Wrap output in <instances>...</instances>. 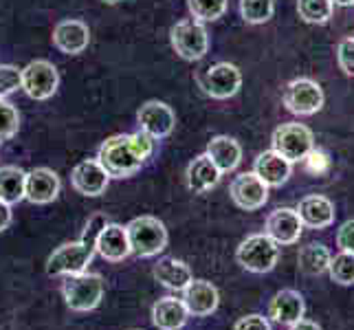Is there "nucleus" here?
<instances>
[{"mask_svg":"<svg viewBox=\"0 0 354 330\" xmlns=\"http://www.w3.org/2000/svg\"><path fill=\"white\" fill-rule=\"evenodd\" d=\"M137 119H139V126L145 134H150L152 139H163L167 137L169 132L174 130L176 126V115L174 110L169 108L165 102H145L139 113H137Z\"/></svg>","mask_w":354,"mask_h":330,"instance_id":"ddd939ff","label":"nucleus"},{"mask_svg":"<svg viewBox=\"0 0 354 330\" xmlns=\"http://www.w3.org/2000/svg\"><path fill=\"white\" fill-rule=\"evenodd\" d=\"M57 84L59 73L48 59H35V62H29L22 68V91L35 102H44L48 97H53Z\"/></svg>","mask_w":354,"mask_h":330,"instance_id":"6e6552de","label":"nucleus"},{"mask_svg":"<svg viewBox=\"0 0 354 330\" xmlns=\"http://www.w3.org/2000/svg\"><path fill=\"white\" fill-rule=\"evenodd\" d=\"M301 220L295 210L279 207L266 218V236L277 244H295L301 236Z\"/></svg>","mask_w":354,"mask_h":330,"instance_id":"f3484780","label":"nucleus"},{"mask_svg":"<svg viewBox=\"0 0 354 330\" xmlns=\"http://www.w3.org/2000/svg\"><path fill=\"white\" fill-rule=\"evenodd\" d=\"M297 216L301 220L304 227L308 229H326L335 223V205L330 199L326 196H319V194H315V196H306L299 207H297Z\"/></svg>","mask_w":354,"mask_h":330,"instance_id":"6ab92c4d","label":"nucleus"},{"mask_svg":"<svg viewBox=\"0 0 354 330\" xmlns=\"http://www.w3.org/2000/svg\"><path fill=\"white\" fill-rule=\"evenodd\" d=\"M273 150L286 161H304L313 150V132L304 124H282L273 132Z\"/></svg>","mask_w":354,"mask_h":330,"instance_id":"0eeeda50","label":"nucleus"},{"mask_svg":"<svg viewBox=\"0 0 354 330\" xmlns=\"http://www.w3.org/2000/svg\"><path fill=\"white\" fill-rule=\"evenodd\" d=\"M221 169L216 167V163L212 161L207 154L196 156L194 161L187 165V172H185V181H187V187L194 194H205L218 185L221 181Z\"/></svg>","mask_w":354,"mask_h":330,"instance_id":"4be33fe9","label":"nucleus"},{"mask_svg":"<svg viewBox=\"0 0 354 330\" xmlns=\"http://www.w3.org/2000/svg\"><path fill=\"white\" fill-rule=\"evenodd\" d=\"M95 251L102 255L108 262H121L130 255V242H128V234L126 227H121L117 223H108L102 234L97 236L95 242Z\"/></svg>","mask_w":354,"mask_h":330,"instance_id":"a211bd4d","label":"nucleus"},{"mask_svg":"<svg viewBox=\"0 0 354 330\" xmlns=\"http://www.w3.org/2000/svg\"><path fill=\"white\" fill-rule=\"evenodd\" d=\"M337 59H339L341 71H344L346 75H354V38H346L339 42Z\"/></svg>","mask_w":354,"mask_h":330,"instance_id":"72a5a7b5","label":"nucleus"},{"mask_svg":"<svg viewBox=\"0 0 354 330\" xmlns=\"http://www.w3.org/2000/svg\"><path fill=\"white\" fill-rule=\"evenodd\" d=\"M91 42V29L86 22L77 18H68L55 24L53 29V44L66 55H77L86 51Z\"/></svg>","mask_w":354,"mask_h":330,"instance_id":"2eb2a0df","label":"nucleus"},{"mask_svg":"<svg viewBox=\"0 0 354 330\" xmlns=\"http://www.w3.org/2000/svg\"><path fill=\"white\" fill-rule=\"evenodd\" d=\"M11 223V205L0 201V231H5Z\"/></svg>","mask_w":354,"mask_h":330,"instance_id":"58836bf2","label":"nucleus"},{"mask_svg":"<svg viewBox=\"0 0 354 330\" xmlns=\"http://www.w3.org/2000/svg\"><path fill=\"white\" fill-rule=\"evenodd\" d=\"M236 260L251 273H268L273 271L279 260V244L266 234H253L240 242Z\"/></svg>","mask_w":354,"mask_h":330,"instance_id":"20e7f679","label":"nucleus"},{"mask_svg":"<svg viewBox=\"0 0 354 330\" xmlns=\"http://www.w3.org/2000/svg\"><path fill=\"white\" fill-rule=\"evenodd\" d=\"M95 255V247L86 242H66L62 247H57L46 260V273L48 275H77L86 271V266L91 264Z\"/></svg>","mask_w":354,"mask_h":330,"instance_id":"423d86ee","label":"nucleus"},{"mask_svg":"<svg viewBox=\"0 0 354 330\" xmlns=\"http://www.w3.org/2000/svg\"><path fill=\"white\" fill-rule=\"evenodd\" d=\"M297 11L304 22L324 24L333 18V0H297Z\"/></svg>","mask_w":354,"mask_h":330,"instance_id":"cd10ccee","label":"nucleus"},{"mask_svg":"<svg viewBox=\"0 0 354 330\" xmlns=\"http://www.w3.org/2000/svg\"><path fill=\"white\" fill-rule=\"evenodd\" d=\"M242 86V73L236 64L221 62L205 71L203 75V89L214 100H229L234 97Z\"/></svg>","mask_w":354,"mask_h":330,"instance_id":"9d476101","label":"nucleus"},{"mask_svg":"<svg viewBox=\"0 0 354 330\" xmlns=\"http://www.w3.org/2000/svg\"><path fill=\"white\" fill-rule=\"evenodd\" d=\"M102 3H106V5H117V3H121V0H102Z\"/></svg>","mask_w":354,"mask_h":330,"instance_id":"79ce46f5","label":"nucleus"},{"mask_svg":"<svg viewBox=\"0 0 354 330\" xmlns=\"http://www.w3.org/2000/svg\"><path fill=\"white\" fill-rule=\"evenodd\" d=\"M218 288L207 282V279H192L183 291V304L189 315L194 317H207L218 309Z\"/></svg>","mask_w":354,"mask_h":330,"instance_id":"dca6fc26","label":"nucleus"},{"mask_svg":"<svg viewBox=\"0 0 354 330\" xmlns=\"http://www.w3.org/2000/svg\"><path fill=\"white\" fill-rule=\"evenodd\" d=\"M152 275H154L156 282H161L169 291H185V286L194 279L189 266L183 262V260H176V258H163V260H158L154 264Z\"/></svg>","mask_w":354,"mask_h":330,"instance_id":"b1692460","label":"nucleus"},{"mask_svg":"<svg viewBox=\"0 0 354 330\" xmlns=\"http://www.w3.org/2000/svg\"><path fill=\"white\" fill-rule=\"evenodd\" d=\"M126 234L130 242V253L139 258H152L167 247V229L154 216L132 218L126 225Z\"/></svg>","mask_w":354,"mask_h":330,"instance_id":"f03ea898","label":"nucleus"},{"mask_svg":"<svg viewBox=\"0 0 354 330\" xmlns=\"http://www.w3.org/2000/svg\"><path fill=\"white\" fill-rule=\"evenodd\" d=\"M273 0H240V14L249 24H264L273 18Z\"/></svg>","mask_w":354,"mask_h":330,"instance_id":"c756f323","label":"nucleus"},{"mask_svg":"<svg viewBox=\"0 0 354 330\" xmlns=\"http://www.w3.org/2000/svg\"><path fill=\"white\" fill-rule=\"evenodd\" d=\"M62 181L48 167H35L27 172V181H24V199L33 205H46L57 199Z\"/></svg>","mask_w":354,"mask_h":330,"instance_id":"4468645a","label":"nucleus"},{"mask_svg":"<svg viewBox=\"0 0 354 330\" xmlns=\"http://www.w3.org/2000/svg\"><path fill=\"white\" fill-rule=\"evenodd\" d=\"M187 309L183 300L161 297L152 306V324L158 330H180L187 322Z\"/></svg>","mask_w":354,"mask_h":330,"instance_id":"5701e85b","label":"nucleus"},{"mask_svg":"<svg viewBox=\"0 0 354 330\" xmlns=\"http://www.w3.org/2000/svg\"><path fill=\"white\" fill-rule=\"evenodd\" d=\"M62 295L71 311L77 313H88L100 306L104 297V279L97 273H77V275H66L62 284Z\"/></svg>","mask_w":354,"mask_h":330,"instance_id":"7ed1b4c3","label":"nucleus"},{"mask_svg":"<svg viewBox=\"0 0 354 330\" xmlns=\"http://www.w3.org/2000/svg\"><path fill=\"white\" fill-rule=\"evenodd\" d=\"M22 89V71L14 64H0V97Z\"/></svg>","mask_w":354,"mask_h":330,"instance_id":"473e14b6","label":"nucleus"},{"mask_svg":"<svg viewBox=\"0 0 354 330\" xmlns=\"http://www.w3.org/2000/svg\"><path fill=\"white\" fill-rule=\"evenodd\" d=\"M20 128V115L14 104H9L5 97H0V143L9 141Z\"/></svg>","mask_w":354,"mask_h":330,"instance_id":"2f4dec72","label":"nucleus"},{"mask_svg":"<svg viewBox=\"0 0 354 330\" xmlns=\"http://www.w3.org/2000/svg\"><path fill=\"white\" fill-rule=\"evenodd\" d=\"M292 163L286 161L282 154H277L275 150H266L262 152L258 158H255L253 172L260 176V181H264V185L268 187H279L284 185L290 176V167Z\"/></svg>","mask_w":354,"mask_h":330,"instance_id":"aec40b11","label":"nucleus"},{"mask_svg":"<svg viewBox=\"0 0 354 330\" xmlns=\"http://www.w3.org/2000/svg\"><path fill=\"white\" fill-rule=\"evenodd\" d=\"M284 106L292 115H315L324 106V91L313 80H292L284 89Z\"/></svg>","mask_w":354,"mask_h":330,"instance_id":"1a4fd4ad","label":"nucleus"},{"mask_svg":"<svg viewBox=\"0 0 354 330\" xmlns=\"http://www.w3.org/2000/svg\"><path fill=\"white\" fill-rule=\"evenodd\" d=\"M108 181L111 176L97 158H84L71 172V185L82 196H102L108 190Z\"/></svg>","mask_w":354,"mask_h":330,"instance_id":"f8f14e48","label":"nucleus"},{"mask_svg":"<svg viewBox=\"0 0 354 330\" xmlns=\"http://www.w3.org/2000/svg\"><path fill=\"white\" fill-rule=\"evenodd\" d=\"M337 247L341 251L354 253V218L346 220V223L339 227V231H337Z\"/></svg>","mask_w":354,"mask_h":330,"instance_id":"c9c22d12","label":"nucleus"},{"mask_svg":"<svg viewBox=\"0 0 354 330\" xmlns=\"http://www.w3.org/2000/svg\"><path fill=\"white\" fill-rule=\"evenodd\" d=\"M132 330H139V328H132Z\"/></svg>","mask_w":354,"mask_h":330,"instance_id":"37998d69","label":"nucleus"},{"mask_svg":"<svg viewBox=\"0 0 354 330\" xmlns=\"http://www.w3.org/2000/svg\"><path fill=\"white\" fill-rule=\"evenodd\" d=\"M169 40H172L174 51L187 62L203 59L209 51V35H207V29L198 20L176 22L172 31H169Z\"/></svg>","mask_w":354,"mask_h":330,"instance_id":"39448f33","label":"nucleus"},{"mask_svg":"<svg viewBox=\"0 0 354 330\" xmlns=\"http://www.w3.org/2000/svg\"><path fill=\"white\" fill-rule=\"evenodd\" d=\"M24 181H27V172L18 165L0 167V201L7 205L20 203L24 199Z\"/></svg>","mask_w":354,"mask_h":330,"instance_id":"a878e982","label":"nucleus"},{"mask_svg":"<svg viewBox=\"0 0 354 330\" xmlns=\"http://www.w3.org/2000/svg\"><path fill=\"white\" fill-rule=\"evenodd\" d=\"M330 251H328L326 244L322 242H310L306 247L299 249V255H297V262H299V268L306 275H322L328 271V264H330Z\"/></svg>","mask_w":354,"mask_h":330,"instance_id":"bb28decb","label":"nucleus"},{"mask_svg":"<svg viewBox=\"0 0 354 330\" xmlns=\"http://www.w3.org/2000/svg\"><path fill=\"white\" fill-rule=\"evenodd\" d=\"M205 154L212 158L221 172H234L242 158V148L236 139L221 134V137H214L209 143H207Z\"/></svg>","mask_w":354,"mask_h":330,"instance_id":"393cba45","label":"nucleus"},{"mask_svg":"<svg viewBox=\"0 0 354 330\" xmlns=\"http://www.w3.org/2000/svg\"><path fill=\"white\" fill-rule=\"evenodd\" d=\"M229 194H231V201H234L240 210L255 212V210H260V207H264V203L268 201V185H264V181H260V176L255 172H244L234 178Z\"/></svg>","mask_w":354,"mask_h":330,"instance_id":"9b49d317","label":"nucleus"},{"mask_svg":"<svg viewBox=\"0 0 354 330\" xmlns=\"http://www.w3.org/2000/svg\"><path fill=\"white\" fill-rule=\"evenodd\" d=\"M304 161H308V167L313 169V172H324V169L328 167V163H330V161H328V156L322 150H310Z\"/></svg>","mask_w":354,"mask_h":330,"instance_id":"4c0bfd02","label":"nucleus"},{"mask_svg":"<svg viewBox=\"0 0 354 330\" xmlns=\"http://www.w3.org/2000/svg\"><path fill=\"white\" fill-rule=\"evenodd\" d=\"M288 330H322L319 326H317L315 322H310V320H301L299 322H295V324H290V328Z\"/></svg>","mask_w":354,"mask_h":330,"instance_id":"ea45409f","label":"nucleus"},{"mask_svg":"<svg viewBox=\"0 0 354 330\" xmlns=\"http://www.w3.org/2000/svg\"><path fill=\"white\" fill-rule=\"evenodd\" d=\"M234 330H271V324L262 315H247L234 324Z\"/></svg>","mask_w":354,"mask_h":330,"instance_id":"e433bc0d","label":"nucleus"},{"mask_svg":"<svg viewBox=\"0 0 354 330\" xmlns=\"http://www.w3.org/2000/svg\"><path fill=\"white\" fill-rule=\"evenodd\" d=\"M189 14L198 22H214L225 16L227 0H187Z\"/></svg>","mask_w":354,"mask_h":330,"instance_id":"7c9ffc66","label":"nucleus"},{"mask_svg":"<svg viewBox=\"0 0 354 330\" xmlns=\"http://www.w3.org/2000/svg\"><path fill=\"white\" fill-rule=\"evenodd\" d=\"M108 225V218L104 214H95L88 218V223L86 227H84V234H82V242H86L91 244V247H95V242H97V236L102 234V229Z\"/></svg>","mask_w":354,"mask_h":330,"instance_id":"f704fd0d","label":"nucleus"},{"mask_svg":"<svg viewBox=\"0 0 354 330\" xmlns=\"http://www.w3.org/2000/svg\"><path fill=\"white\" fill-rule=\"evenodd\" d=\"M152 152H154V139L143 130L134 134H115V137H108L102 143L97 161L102 163L108 176L126 178L137 172L152 156Z\"/></svg>","mask_w":354,"mask_h":330,"instance_id":"f257e3e1","label":"nucleus"},{"mask_svg":"<svg viewBox=\"0 0 354 330\" xmlns=\"http://www.w3.org/2000/svg\"><path fill=\"white\" fill-rule=\"evenodd\" d=\"M333 5H339V7H352L354 0H333Z\"/></svg>","mask_w":354,"mask_h":330,"instance_id":"a19ab883","label":"nucleus"},{"mask_svg":"<svg viewBox=\"0 0 354 330\" xmlns=\"http://www.w3.org/2000/svg\"><path fill=\"white\" fill-rule=\"evenodd\" d=\"M328 273H330L333 282H337L341 286L354 284V253L341 251L339 255L330 258V264H328Z\"/></svg>","mask_w":354,"mask_h":330,"instance_id":"c85d7f7f","label":"nucleus"},{"mask_svg":"<svg viewBox=\"0 0 354 330\" xmlns=\"http://www.w3.org/2000/svg\"><path fill=\"white\" fill-rule=\"evenodd\" d=\"M268 317L279 324H295L304 317V297L301 293L292 291V288H284L273 295L271 304H268Z\"/></svg>","mask_w":354,"mask_h":330,"instance_id":"412c9836","label":"nucleus"}]
</instances>
